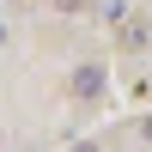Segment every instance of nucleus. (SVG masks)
Wrapping results in <instances>:
<instances>
[{
	"label": "nucleus",
	"instance_id": "obj_3",
	"mask_svg": "<svg viewBox=\"0 0 152 152\" xmlns=\"http://www.w3.org/2000/svg\"><path fill=\"white\" fill-rule=\"evenodd\" d=\"M73 152H97V146H91V140H79V146H73Z\"/></svg>",
	"mask_w": 152,
	"mask_h": 152
},
{
	"label": "nucleus",
	"instance_id": "obj_1",
	"mask_svg": "<svg viewBox=\"0 0 152 152\" xmlns=\"http://www.w3.org/2000/svg\"><path fill=\"white\" fill-rule=\"evenodd\" d=\"M73 91H79L85 104H91V97H104V67H79V73H73Z\"/></svg>",
	"mask_w": 152,
	"mask_h": 152
},
{
	"label": "nucleus",
	"instance_id": "obj_2",
	"mask_svg": "<svg viewBox=\"0 0 152 152\" xmlns=\"http://www.w3.org/2000/svg\"><path fill=\"white\" fill-rule=\"evenodd\" d=\"M140 134H146V140H152V116H146V122H140Z\"/></svg>",
	"mask_w": 152,
	"mask_h": 152
},
{
	"label": "nucleus",
	"instance_id": "obj_4",
	"mask_svg": "<svg viewBox=\"0 0 152 152\" xmlns=\"http://www.w3.org/2000/svg\"><path fill=\"white\" fill-rule=\"evenodd\" d=\"M0 43H6V24H0Z\"/></svg>",
	"mask_w": 152,
	"mask_h": 152
}]
</instances>
